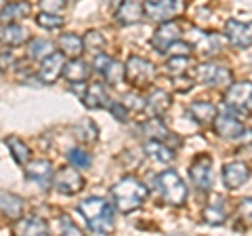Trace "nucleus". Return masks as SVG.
<instances>
[{"instance_id": "nucleus-1", "label": "nucleus", "mask_w": 252, "mask_h": 236, "mask_svg": "<svg viewBox=\"0 0 252 236\" xmlns=\"http://www.w3.org/2000/svg\"><path fill=\"white\" fill-rule=\"evenodd\" d=\"M78 211L93 234H107L114 230V204L101 196H89L80 200Z\"/></svg>"}, {"instance_id": "nucleus-2", "label": "nucleus", "mask_w": 252, "mask_h": 236, "mask_svg": "<svg viewBox=\"0 0 252 236\" xmlns=\"http://www.w3.org/2000/svg\"><path fill=\"white\" fill-rule=\"evenodd\" d=\"M145 196H147V188L143 186V182H139V179L132 175L120 179V182L112 188V202L122 213L137 211L141 204H143Z\"/></svg>"}, {"instance_id": "nucleus-3", "label": "nucleus", "mask_w": 252, "mask_h": 236, "mask_svg": "<svg viewBox=\"0 0 252 236\" xmlns=\"http://www.w3.org/2000/svg\"><path fill=\"white\" fill-rule=\"evenodd\" d=\"M156 188L160 196L164 198V202L172 204V207H181L187 198V186L183 184V179L177 175V171H164L156 177Z\"/></svg>"}, {"instance_id": "nucleus-4", "label": "nucleus", "mask_w": 252, "mask_h": 236, "mask_svg": "<svg viewBox=\"0 0 252 236\" xmlns=\"http://www.w3.org/2000/svg\"><path fill=\"white\" fill-rule=\"evenodd\" d=\"M156 76V68L152 61H147L143 57H139V55H132V57H128V61H126L124 66V78H128L130 84L135 86H149Z\"/></svg>"}, {"instance_id": "nucleus-5", "label": "nucleus", "mask_w": 252, "mask_h": 236, "mask_svg": "<svg viewBox=\"0 0 252 236\" xmlns=\"http://www.w3.org/2000/svg\"><path fill=\"white\" fill-rule=\"evenodd\" d=\"M225 104L238 114L252 116V82H231L225 93Z\"/></svg>"}, {"instance_id": "nucleus-6", "label": "nucleus", "mask_w": 252, "mask_h": 236, "mask_svg": "<svg viewBox=\"0 0 252 236\" xmlns=\"http://www.w3.org/2000/svg\"><path fill=\"white\" fill-rule=\"evenodd\" d=\"M183 11V0H143V13L152 21H170Z\"/></svg>"}, {"instance_id": "nucleus-7", "label": "nucleus", "mask_w": 252, "mask_h": 236, "mask_svg": "<svg viewBox=\"0 0 252 236\" xmlns=\"http://www.w3.org/2000/svg\"><path fill=\"white\" fill-rule=\"evenodd\" d=\"M51 184L57 192L72 196V194H78L84 188V179H82L80 173H78V169L69 164V167L59 169V173H55Z\"/></svg>"}, {"instance_id": "nucleus-8", "label": "nucleus", "mask_w": 252, "mask_h": 236, "mask_svg": "<svg viewBox=\"0 0 252 236\" xmlns=\"http://www.w3.org/2000/svg\"><path fill=\"white\" fill-rule=\"evenodd\" d=\"M215 131L219 133L220 137H225V139H233L238 133L244 129V124L240 122V118H238V112H235L233 108H229V106H223V112H217V116H215Z\"/></svg>"}, {"instance_id": "nucleus-9", "label": "nucleus", "mask_w": 252, "mask_h": 236, "mask_svg": "<svg viewBox=\"0 0 252 236\" xmlns=\"http://www.w3.org/2000/svg\"><path fill=\"white\" fill-rule=\"evenodd\" d=\"M189 175L193 179V186L198 190L206 192L212 188V158L208 154H200L195 156L191 167H189Z\"/></svg>"}, {"instance_id": "nucleus-10", "label": "nucleus", "mask_w": 252, "mask_h": 236, "mask_svg": "<svg viewBox=\"0 0 252 236\" xmlns=\"http://www.w3.org/2000/svg\"><path fill=\"white\" fill-rule=\"evenodd\" d=\"M195 78L204 84L212 86H229L231 84V72L219 64H202L195 68Z\"/></svg>"}, {"instance_id": "nucleus-11", "label": "nucleus", "mask_w": 252, "mask_h": 236, "mask_svg": "<svg viewBox=\"0 0 252 236\" xmlns=\"http://www.w3.org/2000/svg\"><path fill=\"white\" fill-rule=\"evenodd\" d=\"M94 70H97L99 74H103L105 82L112 84V86H118L122 80H124V66L120 61H116L114 57H109V55H94V61H93Z\"/></svg>"}, {"instance_id": "nucleus-12", "label": "nucleus", "mask_w": 252, "mask_h": 236, "mask_svg": "<svg viewBox=\"0 0 252 236\" xmlns=\"http://www.w3.org/2000/svg\"><path fill=\"white\" fill-rule=\"evenodd\" d=\"M63 68H65V55L61 51L51 53L49 57H44L38 68V80L44 84H53L59 76H63Z\"/></svg>"}, {"instance_id": "nucleus-13", "label": "nucleus", "mask_w": 252, "mask_h": 236, "mask_svg": "<svg viewBox=\"0 0 252 236\" xmlns=\"http://www.w3.org/2000/svg\"><path fill=\"white\" fill-rule=\"evenodd\" d=\"M225 36L233 46H238V49H246V46L252 44V21L242 23V21L229 19L225 23Z\"/></svg>"}, {"instance_id": "nucleus-14", "label": "nucleus", "mask_w": 252, "mask_h": 236, "mask_svg": "<svg viewBox=\"0 0 252 236\" xmlns=\"http://www.w3.org/2000/svg\"><path fill=\"white\" fill-rule=\"evenodd\" d=\"M181 38V28L177 26L175 21H162L160 23V28L156 30V34H154V49L164 55L166 53V49L170 46V42H175Z\"/></svg>"}, {"instance_id": "nucleus-15", "label": "nucleus", "mask_w": 252, "mask_h": 236, "mask_svg": "<svg viewBox=\"0 0 252 236\" xmlns=\"http://www.w3.org/2000/svg\"><path fill=\"white\" fill-rule=\"evenodd\" d=\"M53 164L49 160H30L26 164V177L32 179V182H36L40 188H49V184L53 182Z\"/></svg>"}, {"instance_id": "nucleus-16", "label": "nucleus", "mask_w": 252, "mask_h": 236, "mask_svg": "<svg viewBox=\"0 0 252 236\" xmlns=\"http://www.w3.org/2000/svg\"><path fill=\"white\" fill-rule=\"evenodd\" d=\"M82 101L89 110H109L112 106V99L107 97L105 86L101 82H93L86 86V91L82 93Z\"/></svg>"}, {"instance_id": "nucleus-17", "label": "nucleus", "mask_w": 252, "mask_h": 236, "mask_svg": "<svg viewBox=\"0 0 252 236\" xmlns=\"http://www.w3.org/2000/svg\"><path fill=\"white\" fill-rule=\"evenodd\" d=\"M116 17L122 26L139 23L143 17V0H122L116 9Z\"/></svg>"}, {"instance_id": "nucleus-18", "label": "nucleus", "mask_w": 252, "mask_h": 236, "mask_svg": "<svg viewBox=\"0 0 252 236\" xmlns=\"http://www.w3.org/2000/svg\"><path fill=\"white\" fill-rule=\"evenodd\" d=\"M248 177H250V169L244 162H229L223 167V182L225 188H229V190L244 186L248 182Z\"/></svg>"}, {"instance_id": "nucleus-19", "label": "nucleus", "mask_w": 252, "mask_h": 236, "mask_svg": "<svg viewBox=\"0 0 252 236\" xmlns=\"http://www.w3.org/2000/svg\"><path fill=\"white\" fill-rule=\"evenodd\" d=\"M28 40H30V34L21 23H2V28H0V44L21 46Z\"/></svg>"}, {"instance_id": "nucleus-20", "label": "nucleus", "mask_w": 252, "mask_h": 236, "mask_svg": "<svg viewBox=\"0 0 252 236\" xmlns=\"http://www.w3.org/2000/svg\"><path fill=\"white\" fill-rule=\"evenodd\" d=\"M191 36H193V49H198L200 55H206V57H210V55H217L220 51V42L219 38L215 34L210 32H202V30H191Z\"/></svg>"}, {"instance_id": "nucleus-21", "label": "nucleus", "mask_w": 252, "mask_h": 236, "mask_svg": "<svg viewBox=\"0 0 252 236\" xmlns=\"http://www.w3.org/2000/svg\"><path fill=\"white\" fill-rule=\"evenodd\" d=\"M23 209L26 204L19 196H15L11 192H0V213H2L6 219L11 222H17V219L23 215Z\"/></svg>"}, {"instance_id": "nucleus-22", "label": "nucleus", "mask_w": 252, "mask_h": 236, "mask_svg": "<svg viewBox=\"0 0 252 236\" xmlns=\"http://www.w3.org/2000/svg\"><path fill=\"white\" fill-rule=\"evenodd\" d=\"M30 2L26 0H17V2H9L0 9V23H17L26 19L30 15Z\"/></svg>"}, {"instance_id": "nucleus-23", "label": "nucleus", "mask_w": 252, "mask_h": 236, "mask_svg": "<svg viewBox=\"0 0 252 236\" xmlns=\"http://www.w3.org/2000/svg\"><path fill=\"white\" fill-rule=\"evenodd\" d=\"M187 114L193 118L198 124H210L212 120H215V116H217V106L215 104H210V101H193L191 106L187 108Z\"/></svg>"}, {"instance_id": "nucleus-24", "label": "nucleus", "mask_w": 252, "mask_h": 236, "mask_svg": "<svg viewBox=\"0 0 252 236\" xmlns=\"http://www.w3.org/2000/svg\"><path fill=\"white\" fill-rule=\"evenodd\" d=\"M15 232L17 234H28V236H38V234H46L49 232V224L42 217H19L15 222Z\"/></svg>"}, {"instance_id": "nucleus-25", "label": "nucleus", "mask_w": 252, "mask_h": 236, "mask_svg": "<svg viewBox=\"0 0 252 236\" xmlns=\"http://www.w3.org/2000/svg\"><path fill=\"white\" fill-rule=\"evenodd\" d=\"M170 108V95L164 89H154L145 99V110L152 116H160Z\"/></svg>"}, {"instance_id": "nucleus-26", "label": "nucleus", "mask_w": 252, "mask_h": 236, "mask_svg": "<svg viewBox=\"0 0 252 236\" xmlns=\"http://www.w3.org/2000/svg\"><path fill=\"white\" fill-rule=\"evenodd\" d=\"M89 74H91V68L80 57H72V61H65L63 76H65L69 82H84L86 78H89Z\"/></svg>"}, {"instance_id": "nucleus-27", "label": "nucleus", "mask_w": 252, "mask_h": 236, "mask_svg": "<svg viewBox=\"0 0 252 236\" xmlns=\"http://www.w3.org/2000/svg\"><path fill=\"white\" fill-rule=\"evenodd\" d=\"M57 46L65 57H80L84 53L82 36H78V34H61L59 40H57Z\"/></svg>"}, {"instance_id": "nucleus-28", "label": "nucleus", "mask_w": 252, "mask_h": 236, "mask_svg": "<svg viewBox=\"0 0 252 236\" xmlns=\"http://www.w3.org/2000/svg\"><path fill=\"white\" fill-rule=\"evenodd\" d=\"M225 200L220 198V196H215L208 204H206V209H204V222L210 224V226H220L225 222Z\"/></svg>"}, {"instance_id": "nucleus-29", "label": "nucleus", "mask_w": 252, "mask_h": 236, "mask_svg": "<svg viewBox=\"0 0 252 236\" xmlns=\"http://www.w3.org/2000/svg\"><path fill=\"white\" fill-rule=\"evenodd\" d=\"M141 129H143V133L149 139H158V141H170L172 139V141H179V139H175L170 135V131L164 127V122L158 116H152L147 122H143V127Z\"/></svg>"}, {"instance_id": "nucleus-30", "label": "nucleus", "mask_w": 252, "mask_h": 236, "mask_svg": "<svg viewBox=\"0 0 252 236\" xmlns=\"http://www.w3.org/2000/svg\"><path fill=\"white\" fill-rule=\"evenodd\" d=\"M145 154L156 162H170L172 158H175L172 148H168L164 141H158V139H149L147 141L145 144Z\"/></svg>"}, {"instance_id": "nucleus-31", "label": "nucleus", "mask_w": 252, "mask_h": 236, "mask_svg": "<svg viewBox=\"0 0 252 236\" xmlns=\"http://www.w3.org/2000/svg\"><path fill=\"white\" fill-rule=\"evenodd\" d=\"M55 51H57L55 49V42L46 40V38H32V40H28V55L36 61H42Z\"/></svg>"}, {"instance_id": "nucleus-32", "label": "nucleus", "mask_w": 252, "mask_h": 236, "mask_svg": "<svg viewBox=\"0 0 252 236\" xmlns=\"http://www.w3.org/2000/svg\"><path fill=\"white\" fill-rule=\"evenodd\" d=\"M97 124H94L91 118H84L74 127V137L78 141H82V144H91V141L97 139Z\"/></svg>"}, {"instance_id": "nucleus-33", "label": "nucleus", "mask_w": 252, "mask_h": 236, "mask_svg": "<svg viewBox=\"0 0 252 236\" xmlns=\"http://www.w3.org/2000/svg\"><path fill=\"white\" fill-rule=\"evenodd\" d=\"M6 146H9V150H11V154H13V158H15V162L17 164H28L30 162V158H32V154H30V148L23 144L21 139H17V137H6Z\"/></svg>"}, {"instance_id": "nucleus-34", "label": "nucleus", "mask_w": 252, "mask_h": 236, "mask_svg": "<svg viewBox=\"0 0 252 236\" xmlns=\"http://www.w3.org/2000/svg\"><path fill=\"white\" fill-rule=\"evenodd\" d=\"M84 42V51H89L93 55H101L105 49V38L101 32H97V30H91V32H86V36L82 38Z\"/></svg>"}, {"instance_id": "nucleus-35", "label": "nucleus", "mask_w": 252, "mask_h": 236, "mask_svg": "<svg viewBox=\"0 0 252 236\" xmlns=\"http://www.w3.org/2000/svg\"><path fill=\"white\" fill-rule=\"evenodd\" d=\"M189 64H191V57H185V55H172V57L166 61V72L172 76H179V74H185Z\"/></svg>"}, {"instance_id": "nucleus-36", "label": "nucleus", "mask_w": 252, "mask_h": 236, "mask_svg": "<svg viewBox=\"0 0 252 236\" xmlns=\"http://www.w3.org/2000/svg\"><path fill=\"white\" fill-rule=\"evenodd\" d=\"M67 158H69V164L76 169H89L91 167V154L82 150V148H72V150L67 152Z\"/></svg>"}, {"instance_id": "nucleus-37", "label": "nucleus", "mask_w": 252, "mask_h": 236, "mask_svg": "<svg viewBox=\"0 0 252 236\" xmlns=\"http://www.w3.org/2000/svg\"><path fill=\"white\" fill-rule=\"evenodd\" d=\"M36 21H38V26L44 30H59L63 23H65V19H63L59 13H44V11H40Z\"/></svg>"}, {"instance_id": "nucleus-38", "label": "nucleus", "mask_w": 252, "mask_h": 236, "mask_svg": "<svg viewBox=\"0 0 252 236\" xmlns=\"http://www.w3.org/2000/svg\"><path fill=\"white\" fill-rule=\"evenodd\" d=\"M166 53H172V55H185V57H191V53H193V46L185 42V40H175V42H170V46L166 49Z\"/></svg>"}, {"instance_id": "nucleus-39", "label": "nucleus", "mask_w": 252, "mask_h": 236, "mask_svg": "<svg viewBox=\"0 0 252 236\" xmlns=\"http://www.w3.org/2000/svg\"><path fill=\"white\" fill-rule=\"evenodd\" d=\"M122 104L126 106V110L130 108V110H135V112H143V110H145V99L135 95V93H126L124 99H122Z\"/></svg>"}, {"instance_id": "nucleus-40", "label": "nucleus", "mask_w": 252, "mask_h": 236, "mask_svg": "<svg viewBox=\"0 0 252 236\" xmlns=\"http://www.w3.org/2000/svg\"><path fill=\"white\" fill-rule=\"evenodd\" d=\"M67 6V0H40V11L44 13H61Z\"/></svg>"}, {"instance_id": "nucleus-41", "label": "nucleus", "mask_w": 252, "mask_h": 236, "mask_svg": "<svg viewBox=\"0 0 252 236\" xmlns=\"http://www.w3.org/2000/svg\"><path fill=\"white\" fill-rule=\"evenodd\" d=\"M59 232L61 234H69V236H78V234H80V228L72 222V217L61 215V219H59Z\"/></svg>"}, {"instance_id": "nucleus-42", "label": "nucleus", "mask_w": 252, "mask_h": 236, "mask_svg": "<svg viewBox=\"0 0 252 236\" xmlns=\"http://www.w3.org/2000/svg\"><path fill=\"white\" fill-rule=\"evenodd\" d=\"M238 211H240V217L244 222L252 226V198H242L238 204Z\"/></svg>"}, {"instance_id": "nucleus-43", "label": "nucleus", "mask_w": 252, "mask_h": 236, "mask_svg": "<svg viewBox=\"0 0 252 236\" xmlns=\"http://www.w3.org/2000/svg\"><path fill=\"white\" fill-rule=\"evenodd\" d=\"M175 86H177L179 93H185V91H189L193 86V78L179 74V76H175Z\"/></svg>"}, {"instance_id": "nucleus-44", "label": "nucleus", "mask_w": 252, "mask_h": 236, "mask_svg": "<svg viewBox=\"0 0 252 236\" xmlns=\"http://www.w3.org/2000/svg\"><path fill=\"white\" fill-rule=\"evenodd\" d=\"M231 141H233V144H238V146H248V144H252V129L244 127Z\"/></svg>"}, {"instance_id": "nucleus-45", "label": "nucleus", "mask_w": 252, "mask_h": 236, "mask_svg": "<svg viewBox=\"0 0 252 236\" xmlns=\"http://www.w3.org/2000/svg\"><path fill=\"white\" fill-rule=\"evenodd\" d=\"M109 112H112L118 120H126V118H128V110H126V106L124 104H114L112 101V106H109Z\"/></svg>"}, {"instance_id": "nucleus-46", "label": "nucleus", "mask_w": 252, "mask_h": 236, "mask_svg": "<svg viewBox=\"0 0 252 236\" xmlns=\"http://www.w3.org/2000/svg\"><path fill=\"white\" fill-rule=\"evenodd\" d=\"M122 0H105V6H109V9H114L116 4H120Z\"/></svg>"}, {"instance_id": "nucleus-47", "label": "nucleus", "mask_w": 252, "mask_h": 236, "mask_svg": "<svg viewBox=\"0 0 252 236\" xmlns=\"http://www.w3.org/2000/svg\"><path fill=\"white\" fill-rule=\"evenodd\" d=\"M2 6H4V0H0V9H2Z\"/></svg>"}]
</instances>
